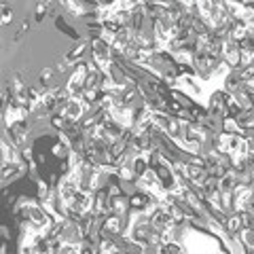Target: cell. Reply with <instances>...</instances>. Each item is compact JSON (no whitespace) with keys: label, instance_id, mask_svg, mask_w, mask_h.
<instances>
[{"label":"cell","instance_id":"cell-9","mask_svg":"<svg viewBox=\"0 0 254 254\" xmlns=\"http://www.w3.org/2000/svg\"><path fill=\"white\" fill-rule=\"evenodd\" d=\"M43 2H45L47 6H49V9H51V6H53V2H55V0H43Z\"/></svg>","mask_w":254,"mask_h":254},{"label":"cell","instance_id":"cell-11","mask_svg":"<svg viewBox=\"0 0 254 254\" xmlns=\"http://www.w3.org/2000/svg\"><path fill=\"white\" fill-rule=\"evenodd\" d=\"M250 66H252V70H254V62H252V64H250Z\"/></svg>","mask_w":254,"mask_h":254},{"label":"cell","instance_id":"cell-2","mask_svg":"<svg viewBox=\"0 0 254 254\" xmlns=\"http://www.w3.org/2000/svg\"><path fill=\"white\" fill-rule=\"evenodd\" d=\"M0 157H2V163H19V153L17 146H13L6 138H0Z\"/></svg>","mask_w":254,"mask_h":254},{"label":"cell","instance_id":"cell-6","mask_svg":"<svg viewBox=\"0 0 254 254\" xmlns=\"http://www.w3.org/2000/svg\"><path fill=\"white\" fill-rule=\"evenodd\" d=\"M68 153H70V146L66 144V142H58V144L53 146V155L55 157H60V159H64V157H68Z\"/></svg>","mask_w":254,"mask_h":254},{"label":"cell","instance_id":"cell-1","mask_svg":"<svg viewBox=\"0 0 254 254\" xmlns=\"http://www.w3.org/2000/svg\"><path fill=\"white\" fill-rule=\"evenodd\" d=\"M220 60L227 62L233 70L240 66V43L231 41V38H222L220 45Z\"/></svg>","mask_w":254,"mask_h":254},{"label":"cell","instance_id":"cell-3","mask_svg":"<svg viewBox=\"0 0 254 254\" xmlns=\"http://www.w3.org/2000/svg\"><path fill=\"white\" fill-rule=\"evenodd\" d=\"M108 203H110V212L119 214V216H127V212H129V197H123L121 193L110 195Z\"/></svg>","mask_w":254,"mask_h":254},{"label":"cell","instance_id":"cell-10","mask_svg":"<svg viewBox=\"0 0 254 254\" xmlns=\"http://www.w3.org/2000/svg\"><path fill=\"white\" fill-rule=\"evenodd\" d=\"M6 2H9V0H0V4H6Z\"/></svg>","mask_w":254,"mask_h":254},{"label":"cell","instance_id":"cell-8","mask_svg":"<svg viewBox=\"0 0 254 254\" xmlns=\"http://www.w3.org/2000/svg\"><path fill=\"white\" fill-rule=\"evenodd\" d=\"M21 157L26 159V161H32V148H23V153H21Z\"/></svg>","mask_w":254,"mask_h":254},{"label":"cell","instance_id":"cell-4","mask_svg":"<svg viewBox=\"0 0 254 254\" xmlns=\"http://www.w3.org/2000/svg\"><path fill=\"white\" fill-rule=\"evenodd\" d=\"M244 227V220H242V214L240 212H231L225 220V229L229 233H240V229Z\"/></svg>","mask_w":254,"mask_h":254},{"label":"cell","instance_id":"cell-5","mask_svg":"<svg viewBox=\"0 0 254 254\" xmlns=\"http://www.w3.org/2000/svg\"><path fill=\"white\" fill-rule=\"evenodd\" d=\"M11 21H13V11L6 4H0V26H6Z\"/></svg>","mask_w":254,"mask_h":254},{"label":"cell","instance_id":"cell-7","mask_svg":"<svg viewBox=\"0 0 254 254\" xmlns=\"http://www.w3.org/2000/svg\"><path fill=\"white\" fill-rule=\"evenodd\" d=\"M38 193H41V197H45L47 193H49V187H47L45 180H38Z\"/></svg>","mask_w":254,"mask_h":254}]
</instances>
